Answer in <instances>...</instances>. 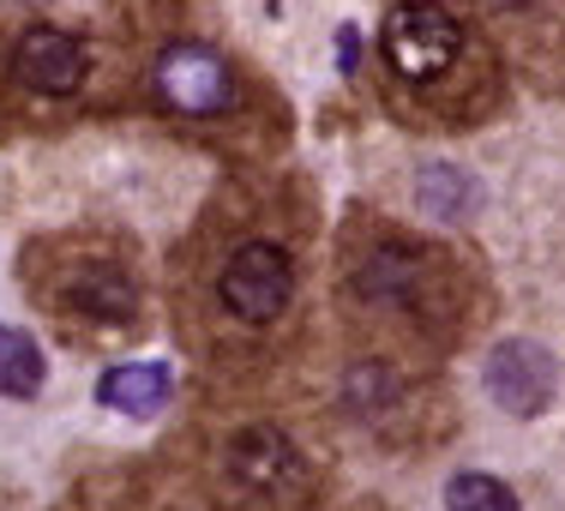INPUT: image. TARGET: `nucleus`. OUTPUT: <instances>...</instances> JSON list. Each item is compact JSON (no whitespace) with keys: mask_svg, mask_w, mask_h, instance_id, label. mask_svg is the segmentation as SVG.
I'll return each mask as SVG.
<instances>
[{"mask_svg":"<svg viewBox=\"0 0 565 511\" xmlns=\"http://www.w3.org/2000/svg\"><path fill=\"white\" fill-rule=\"evenodd\" d=\"M457 55H463V31H457V19L446 7H434V0H403L392 19H385V61L409 85L439 78Z\"/></svg>","mask_w":565,"mask_h":511,"instance_id":"f257e3e1","label":"nucleus"},{"mask_svg":"<svg viewBox=\"0 0 565 511\" xmlns=\"http://www.w3.org/2000/svg\"><path fill=\"white\" fill-rule=\"evenodd\" d=\"M481 385L505 415H542L547 397H554V361L535 343H500L481 368Z\"/></svg>","mask_w":565,"mask_h":511,"instance_id":"20e7f679","label":"nucleus"},{"mask_svg":"<svg viewBox=\"0 0 565 511\" xmlns=\"http://www.w3.org/2000/svg\"><path fill=\"white\" fill-rule=\"evenodd\" d=\"M493 7H530V0H493Z\"/></svg>","mask_w":565,"mask_h":511,"instance_id":"f8f14e48","label":"nucleus"},{"mask_svg":"<svg viewBox=\"0 0 565 511\" xmlns=\"http://www.w3.org/2000/svg\"><path fill=\"white\" fill-rule=\"evenodd\" d=\"M43 392V349L31 331L0 326V397H36Z\"/></svg>","mask_w":565,"mask_h":511,"instance_id":"1a4fd4ad","label":"nucleus"},{"mask_svg":"<svg viewBox=\"0 0 565 511\" xmlns=\"http://www.w3.org/2000/svg\"><path fill=\"white\" fill-rule=\"evenodd\" d=\"M157 97L169 103L174 115H223L235 103V73L217 49L205 43H169L157 55Z\"/></svg>","mask_w":565,"mask_h":511,"instance_id":"7ed1b4c3","label":"nucleus"},{"mask_svg":"<svg viewBox=\"0 0 565 511\" xmlns=\"http://www.w3.org/2000/svg\"><path fill=\"white\" fill-rule=\"evenodd\" d=\"M169 392H174V380H169L163 361L109 368V373H103V385H97V397L109 403V409H120V415H157L169 403Z\"/></svg>","mask_w":565,"mask_h":511,"instance_id":"0eeeda50","label":"nucleus"},{"mask_svg":"<svg viewBox=\"0 0 565 511\" xmlns=\"http://www.w3.org/2000/svg\"><path fill=\"white\" fill-rule=\"evenodd\" d=\"M12 73H19V85H31L36 97H73L78 85H85L90 73V55L78 36L66 31H24L19 49H12Z\"/></svg>","mask_w":565,"mask_h":511,"instance_id":"39448f33","label":"nucleus"},{"mask_svg":"<svg viewBox=\"0 0 565 511\" xmlns=\"http://www.w3.org/2000/svg\"><path fill=\"white\" fill-rule=\"evenodd\" d=\"M217 295H223L228 313L247 319V326L277 319L282 307H289V295H295L289 253L271 247V241H247V247H235V259H228L223 277H217Z\"/></svg>","mask_w":565,"mask_h":511,"instance_id":"f03ea898","label":"nucleus"},{"mask_svg":"<svg viewBox=\"0 0 565 511\" xmlns=\"http://www.w3.org/2000/svg\"><path fill=\"white\" fill-rule=\"evenodd\" d=\"M228 469H235V481L247 493H265V500H282L289 488H301V457L282 434L271 427H247V434L235 439V451H228Z\"/></svg>","mask_w":565,"mask_h":511,"instance_id":"423d86ee","label":"nucleus"},{"mask_svg":"<svg viewBox=\"0 0 565 511\" xmlns=\"http://www.w3.org/2000/svg\"><path fill=\"white\" fill-rule=\"evenodd\" d=\"M66 295H73V307H78V313H90V319H132V284H127V272L109 265V259L85 265Z\"/></svg>","mask_w":565,"mask_h":511,"instance_id":"6e6552de","label":"nucleus"},{"mask_svg":"<svg viewBox=\"0 0 565 511\" xmlns=\"http://www.w3.org/2000/svg\"><path fill=\"white\" fill-rule=\"evenodd\" d=\"M446 505L451 511H518V500H511V488L505 481H493V476H451L446 481Z\"/></svg>","mask_w":565,"mask_h":511,"instance_id":"9b49d317","label":"nucleus"},{"mask_svg":"<svg viewBox=\"0 0 565 511\" xmlns=\"http://www.w3.org/2000/svg\"><path fill=\"white\" fill-rule=\"evenodd\" d=\"M415 193H422V205L434 211V217H446V223H457L469 205H476V181H469L463 169H451V163H427L422 181H415Z\"/></svg>","mask_w":565,"mask_h":511,"instance_id":"9d476101","label":"nucleus"}]
</instances>
